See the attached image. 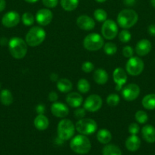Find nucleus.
Segmentation results:
<instances>
[{"label": "nucleus", "mask_w": 155, "mask_h": 155, "mask_svg": "<svg viewBox=\"0 0 155 155\" xmlns=\"http://www.w3.org/2000/svg\"><path fill=\"white\" fill-rule=\"evenodd\" d=\"M9 49L11 55L15 59L25 57L27 52V44L25 40L20 37H13L9 41Z\"/></svg>", "instance_id": "obj_1"}, {"label": "nucleus", "mask_w": 155, "mask_h": 155, "mask_svg": "<svg viewBox=\"0 0 155 155\" xmlns=\"http://www.w3.org/2000/svg\"><path fill=\"white\" fill-rule=\"evenodd\" d=\"M70 148L74 153L86 154L91 151V144L89 139L84 135H78L70 142Z\"/></svg>", "instance_id": "obj_2"}, {"label": "nucleus", "mask_w": 155, "mask_h": 155, "mask_svg": "<svg viewBox=\"0 0 155 155\" xmlns=\"http://www.w3.org/2000/svg\"><path fill=\"white\" fill-rule=\"evenodd\" d=\"M138 20V15L132 9H123L118 14L117 23L123 29H129L133 27Z\"/></svg>", "instance_id": "obj_3"}, {"label": "nucleus", "mask_w": 155, "mask_h": 155, "mask_svg": "<svg viewBox=\"0 0 155 155\" xmlns=\"http://www.w3.org/2000/svg\"><path fill=\"white\" fill-rule=\"evenodd\" d=\"M46 39V31L40 27L35 26L28 30L25 36L27 45L36 47L40 45Z\"/></svg>", "instance_id": "obj_4"}, {"label": "nucleus", "mask_w": 155, "mask_h": 155, "mask_svg": "<svg viewBox=\"0 0 155 155\" xmlns=\"http://www.w3.org/2000/svg\"><path fill=\"white\" fill-rule=\"evenodd\" d=\"M75 131V126L68 119H63L58 124V138L62 141L69 140L73 137Z\"/></svg>", "instance_id": "obj_5"}, {"label": "nucleus", "mask_w": 155, "mask_h": 155, "mask_svg": "<svg viewBox=\"0 0 155 155\" xmlns=\"http://www.w3.org/2000/svg\"><path fill=\"white\" fill-rule=\"evenodd\" d=\"M104 45V40L100 34L96 33H90L85 36L83 41V45L85 49L91 51H98Z\"/></svg>", "instance_id": "obj_6"}, {"label": "nucleus", "mask_w": 155, "mask_h": 155, "mask_svg": "<svg viewBox=\"0 0 155 155\" xmlns=\"http://www.w3.org/2000/svg\"><path fill=\"white\" fill-rule=\"evenodd\" d=\"M75 130L78 133L84 136L92 135L97 131V124L93 119L82 118L76 123Z\"/></svg>", "instance_id": "obj_7"}, {"label": "nucleus", "mask_w": 155, "mask_h": 155, "mask_svg": "<svg viewBox=\"0 0 155 155\" xmlns=\"http://www.w3.org/2000/svg\"><path fill=\"white\" fill-rule=\"evenodd\" d=\"M126 72L131 76H138L144 68V61L138 57H131L126 65Z\"/></svg>", "instance_id": "obj_8"}, {"label": "nucleus", "mask_w": 155, "mask_h": 155, "mask_svg": "<svg viewBox=\"0 0 155 155\" xmlns=\"http://www.w3.org/2000/svg\"><path fill=\"white\" fill-rule=\"evenodd\" d=\"M102 36L108 40H112L118 35V26L112 20H106L101 27Z\"/></svg>", "instance_id": "obj_9"}, {"label": "nucleus", "mask_w": 155, "mask_h": 155, "mask_svg": "<svg viewBox=\"0 0 155 155\" xmlns=\"http://www.w3.org/2000/svg\"><path fill=\"white\" fill-rule=\"evenodd\" d=\"M102 105H103V100L101 97L95 94L89 95L84 102V109L90 112L97 111L101 108Z\"/></svg>", "instance_id": "obj_10"}, {"label": "nucleus", "mask_w": 155, "mask_h": 155, "mask_svg": "<svg viewBox=\"0 0 155 155\" xmlns=\"http://www.w3.org/2000/svg\"><path fill=\"white\" fill-rule=\"evenodd\" d=\"M123 98L127 101H132L136 99L140 95V87L135 83L126 85L122 90Z\"/></svg>", "instance_id": "obj_11"}, {"label": "nucleus", "mask_w": 155, "mask_h": 155, "mask_svg": "<svg viewBox=\"0 0 155 155\" xmlns=\"http://www.w3.org/2000/svg\"><path fill=\"white\" fill-rule=\"evenodd\" d=\"M20 15L15 11H11L3 15L2 18V24L7 28H12L18 25L20 22Z\"/></svg>", "instance_id": "obj_12"}, {"label": "nucleus", "mask_w": 155, "mask_h": 155, "mask_svg": "<svg viewBox=\"0 0 155 155\" xmlns=\"http://www.w3.org/2000/svg\"><path fill=\"white\" fill-rule=\"evenodd\" d=\"M53 18V14L50 9H40L36 14L35 19L36 21L41 26H47L52 22Z\"/></svg>", "instance_id": "obj_13"}, {"label": "nucleus", "mask_w": 155, "mask_h": 155, "mask_svg": "<svg viewBox=\"0 0 155 155\" xmlns=\"http://www.w3.org/2000/svg\"><path fill=\"white\" fill-rule=\"evenodd\" d=\"M113 80L115 83V89L120 91L122 89V86L127 82V74L125 70L121 68H117L114 70L112 74Z\"/></svg>", "instance_id": "obj_14"}, {"label": "nucleus", "mask_w": 155, "mask_h": 155, "mask_svg": "<svg viewBox=\"0 0 155 155\" xmlns=\"http://www.w3.org/2000/svg\"><path fill=\"white\" fill-rule=\"evenodd\" d=\"M76 23H77V25L79 28L83 30H86V31L92 30L95 27L94 20L86 15L79 16L76 21Z\"/></svg>", "instance_id": "obj_15"}, {"label": "nucleus", "mask_w": 155, "mask_h": 155, "mask_svg": "<svg viewBox=\"0 0 155 155\" xmlns=\"http://www.w3.org/2000/svg\"><path fill=\"white\" fill-rule=\"evenodd\" d=\"M51 112L55 117L59 118H64L68 116L69 109L65 104L61 102H53L51 105Z\"/></svg>", "instance_id": "obj_16"}, {"label": "nucleus", "mask_w": 155, "mask_h": 155, "mask_svg": "<svg viewBox=\"0 0 155 155\" xmlns=\"http://www.w3.org/2000/svg\"><path fill=\"white\" fill-rule=\"evenodd\" d=\"M151 42L147 39H141L135 46V51L139 56H145L151 51Z\"/></svg>", "instance_id": "obj_17"}, {"label": "nucleus", "mask_w": 155, "mask_h": 155, "mask_svg": "<svg viewBox=\"0 0 155 155\" xmlns=\"http://www.w3.org/2000/svg\"><path fill=\"white\" fill-rule=\"evenodd\" d=\"M66 102L70 107L77 108L83 103V97L78 92H70L66 96Z\"/></svg>", "instance_id": "obj_18"}, {"label": "nucleus", "mask_w": 155, "mask_h": 155, "mask_svg": "<svg viewBox=\"0 0 155 155\" xmlns=\"http://www.w3.org/2000/svg\"><path fill=\"white\" fill-rule=\"evenodd\" d=\"M142 137L147 143L155 142V128L151 125H145L141 129Z\"/></svg>", "instance_id": "obj_19"}, {"label": "nucleus", "mask_w": 155, "mask_h": 155, "mask_svg": "<svg viewBox=\"0 0 155 155\" xmlns=\"http://www.w3.org/2000/svg\"><path fill=\"white\" fill-rule=\"evenodd\" d=\"M141 146V140L136 135H131L126 141V148L129 151H136Z\"/></svg>", "instance_id": "obj_20"}, {"label": "nucleus", "mask_w": 155, "mask_h": 155, "mask_svg": "<svg viewBox=\"0 0 155 155\" xmlns=\"http://www.w3.org/2000/svg\"><path fill=\"white\" fill-rule=\"evenodd\" d=\"M94 80L98 85H104L109 80V75L104 69L99 68L94 72Z\"/></svg>", "instance_id": "obj_21"}, {"label": "nucleus", "mask_w": 155, "mask_h": 155, "mask_svg": "<svg viewBox=\"0 0 155 155\" xmlns=\"http://www.w3.org/2000/svg\"><path fill=\"white\" fill-rule=\"evenodd\" d=\"M49 119L44 114H38L33 120V125L38 130L43 131L49 127Z\"/></svg>", "instance_id": "obj_22"}, {"label": "nucleus", "mask_w": 155, "mask_h": 155, "mask_svg": "<svg viewBox=\"0 0 155 155\" xmlns=\"http://www.w3.org/2000/svg\"><path fill=\"white\" fill-rule=\"evenodd\" d=\"M56 87L58 90L60 91L62 93H67L72 89V83L68 79L61 78L57 81Z\"/></svg>", "instance_id": "obj_23"}, {"label": "nucleus", "mask_w": 155, "mask_h": 155, "mask_svg": "<svg viewBox=\"0 0 155 155\" xmlns=\"http://www.w3.org/2000/svg\"><path fill=\"white\" fill-rule=\"evenodd\" d=\"M97 139L100 143L106 145L112 140V134L109 130H106V129H102L97 132Z\"/></svg>", "instance_id": "obj_24"}, {"label": "nucleus", "mask_w": 155, "mask_h": 155, "mask_svg": "<svg viewBox=\"0 0 155 155\" xmlns=\"http://www.w3.org/2000/svg\"><path fill=\"white\" fill-rule=\"evenodd\" d=\"M142 106L147 110L155 109V94H148L143 98Z\"/></svg>", "instance_id": "obj_25"}, {"label": "nucleus", "mask_w": 155, "mask_h": 155, "mask_svg": "<svg viewBox=\"0 0 155 155\" xmlns=\"http://www.w3.org/2000/svg\"><path fill=\"white\" fill-rule=\"evenodd\" d=\"M0 101L2 104L9 106L13 103V95L9 89H2L0 92Z\"/></svg>", "instance_id": "obj_26"}, {"label": "nucleus", "mask_w": 155, "mask_h": 155, "mask_svg": "<svg viewBox=\"0 0 155 155\" xmlns=\"http://www.w3.org/2000/svg\"><path fill=\"white\" fill-rule=\"evenodd\" d=\"M79 0H60L62 8L66 12H72L78 6Z\"/></svg>", "instance_id": "obj_27"}, {"label": "nucleus", "mask_w": 155, "mask_h": 155, "mask_svg": "<svg viewBox=\"0 0 155 155\" xmlns=\"http://www.w3.org/2000/svg\"><path fill=\"white\" fill-rule=\"evenodd\" d=\"M103 155H122V151L116 145L106 144L103 148Z\"/></svg>", "instance_id": "obj_28"}, {"label": "nucleus", "mask_w": 155, "mask_h": 155, "mask_svg": "<svg viewBox=\"0 0 155 155\" xmlns=\"http://www.w3.org/2000/svg\"><path fill=\"white\" fill-rule=\"evenodd\" d=\"M77 88L79 92L81 93H87L90 91L91 85H90L89 82L85 79H80L78 82Z\"/></svg>", "instance_id": "obj_29"}, {"label": "nucleus", "mask_w": 155, "mask_h": 155, "mask_svg": "<svg viewBox=\"0 0 155 155\" xmlns=\"http://www.w3.org/2000/svg\"><path fill=\"white\" fill-rule=\"evenodd\" d=\"M103 51L107 55H113L117 51V46L113 42H106L103 45Z\"/></svg>", "instance_id": "obj_30"}, {"label": "nucleus", "mask_w": 155, "mask_h": 155, "mask_svg": "<svg viewBox=\"0 0 155 155\" xmlns=\"http://www.w3.org/2000/svg\"><path fill=\"white\" fill-rule=\"evenodd\" d=\"M94 17L99 22H104L106 20H107V13L103 9L97 8L94 11Z\"/></svg>", "instance_id": "obj_31"}, {"label": "nucleus", "mask_w": 155, "mask_h": 155, "mask_svg": "<svg viewBox=\"0 0 155 155\" xmlns=\"http://www.w3.org/2000/svg\"><path fill=\"white\" fill-rule=\"evenodd\" d=\"M35 20L36 19H35L34 16L30 12H25L23 14L22 17H21V21L25 26L33 25Z\"/></svg>", "instance_id": "obj_32"}, {"label": "nucleus", "mask_w": 155, "mask_h": 155, "mask_svg": "<svg viewBox=\"0 0 155 155\" xmlns=\"http://www.w3.org/2000/svg\"><path fill=\"white\" fill-rule=\"evenodd\" d=\"M120 98L119 95L115 93H112L109 95L106 98V104L110 107H115L119 103Z\"/></svg>", "instance_id": "obj_33"}, {"label": "nucleus", "mask_w": 155, "mask_h": 155, "mask_svg": "<svg viewBox=\"0 0 155 155\" xmlns=\"http://www.w3.org/2000/svg\"><path fill=\"white\" fill-rule=\"evenodd\" d=\"M135 118L137 122L141 124H144L147 123V120H148V116H147V113L144 110H138L135 113Z\"/></svg>", "instance_id": "obj_34"}, {"label": "nucleus", "mask_w": 155, "mask_h": 155, "mask_svg": "<svg viewBox=\"0 0 155 155\" xmlns=\"http://www.w3.org/2000/svg\"><path fill=\"white\" fill-rule=\"evenodd\" d=\"M131 38H132V35L127 29H124L119 33V39L123 43L129 42L131 40Z\"/></svg>", "instance_id": "obj_35"}, {"label": "nucleus", "mask_w": 155, "mask_h": 155, "mask_svg": "<svg viewBox=\"0 0 155 155\" xmlns=\"http://www.w3.org/2000/svg\"><path fill=\"white\" fill-rule=\"evenodd\" d=\"M81 70L84 73H91L94 70V65L92 62L91 61H85L84 63L82 64Z\"/></svg>", "instance_id": "obj_36"}, {"label": "nucleus", "mask_w": 155, "mask_h": 155, "mask_svg": "<svg viewBox=\"0 0 155 155\" xmlns=\"http://www.w3.org/2000/svg\"><path fill=\"white\" fill-rule=\"evenodd\" d=\"M74 115L77 119H82L86 115V110L84 109V107H77L76 110H74Z\"/></svg>", "instance_id": "obj_37"}, {"label": "nucleus", "mask_w": 155, "mask_h": 155, "mask_svg": "<svg viewBox=\"0 0 155 155\" xmlns=\"http://www.w3.org/2000/svg\"><path fill=\"white\" fill-rule=\"evenodd\" d=\"M134 54V50L130 45H126L122 49V54L125 58H130L131 57L133 56Z\"/></svg>", "instance_id": "obj_38"}, {"label": "nucleus", "mask_w": 155, "mask_h": 155, "mask_svg": "<svg viewBox=\"0 0 155 155\" xmlns=\"http://www.w3.org/2000/svg\"><path fill=\"white\" fill-rule=\"evenodd\" d=\"M42 2L45 7L49 8H53L57 6L59 0H42Z\"/></svg>", "instance_id": "obj_39"}, {"label": "nucleus", "mask_w": 155, "mask_h": 155, "mask_svg": "<svg viewBox=\"0 0 155 155\" xmlns=\"http://www.w3.org/2000/svg\"><path fill=\"white\" fill-rule=\"evenodd\" d=\"M139 126L135 123H132L129 126V132L131 135H137L139 133Z\"/></svg>", "instance_id": "obj_40"}, {"label": "nucleus", "mask_w": 155, "mask_h": 155, "mask_svg": "<svg viewBox=\"0 0 155 155\" xmlns=\"http://www.w3.org/2000/svg\"><path fill=\"white\" fill-rule=\"evenodd\" d=\"M48 98L49 100H50L51 102H56V101H57L58 98H59V96H58V94L56 93V92H54V91H52V92H50V94H49L48 95Z\"/></svg>", "instance_id": "obj_41"}, {"label": "nucleus", "mask_w": 155, "mask_h": 155, "mask_svg": "<svg viewBox=\"0 0 155 155\" xmlns=\"http://www.w3.org/2000/svg\"><path fill=\"white\" fill-rule=\"evenodd\" d=\"M45 106L42 104H38L36 107V111L38 114H43L44 112H45Z\"/></svg>", "instance_id": "obj_42"}, {"label": "nucleus", "mask_w": 155, "mask_h": 155, "mask_svg": "<svg viewBox=\"0 0 155 155\" xmlns=\"http://www.w3.org/2000/svg\"><path fill=\"white\" fill-rule=\"evenodd\" d=\"M147 32L152 36H155V24H150L147 27Z\"/></svg>", "instance_id": "obj_43"}, {"label": "nucleus", "mask_w": 155, "mask_h": 155, "mask_svg": "<svg viewBox=\"0 0 155 155\" xmlns=\"http://www.w3.org/2000/svg\"><path fill=\"white\" fill-rule=\"evenodd\" d=\"M136 0H123V3L126 6L128 7H131V6H133L135 5Z\"/></svg>", "instance_id": "obj_44"}, {"label": "nucleus", "mask_w": 155, "mask_h": 155, "mask_svg": "<svg viewBox=\"0 0 155 155\" xmlns=\"http://www.w3.org/2000/svg\"><path fill=\"white\" fill-rule=\"evenodd\" d=\"M6 7L5 0H0V12H3Z\"/></svg>", "instance_id": "obj_45"}, {"label": "nucleus", "mask_w": 155, "mask_h": 155, "mask_svg": "<svg viewBox=\"0 0 155 155\" xmlns=\"http://www.w3.org/2000/svg\"><path fill=\"white\" fill-rule=\"evenodd\" d=\"M50 80H51L52 81H53V82L58 81V75H57V74H55V73L52 74L51 75H50Z\"/></svg>", "instance_id": "obj_46"}, {"label": "nucleus", "mask_w": 155, "mask_h": 155, "mask_svg": "<svg viewBox=\"0 0 155 155\" xmlns=\"http://www.w3.org/2000/svg\"><path fill=\"white\" fill-rule=\"evenodd\" d=\"M7 42H8L7 39H6L5 38H2V39H0V44H1V45H5Z\"/></svg>", "instance_id": "obj_47"}, {"label": "nucleus", "mask_w": 155, "mask_h": 155, "mask_svg": "<svg viewBox=\"0 0 155 155\" xmlns=\"http://www.w3.org/2000/svg\"><path fill=\"white\" fill-rule=\"evenodd\" d=\"M26 2H28V3H35L36 2H38L39 0H24Z\"/></svg>", "instance_id": "obj_48"}, {"label": "nucleus", "mask_w": 155, "mask_h": 155, "mask_svg": "<svg viewBox=\"0 0 155 155\" xmlns=\"http://www.w3.org/2000/svg\"><path fill=\"white\" fill-rule=\"evenodd\" d=\"M150 3H151L152 6L153 8H155V0H150Z\"/></svg>", "instance_id": "obj_49"}, {"label": "nucleus", "mask_w": 155, "mask_h": 155, "mask_svg": "<svg viewBox=\"0 0 155 155\" xmlns=\"http://www.w3.org/2000/svg\"><path fill=\"white\" fill-rule=\"evenodd\" d=\"M95 1L99 3H103V2H105L106 1H107V0H95Z\"/></svg>", "instance_id": "obj_50"}, {"label": "nucleus", "mask_w": 155, "mask_h": 155, "mask_svg": "<svg viewBox=\"0 0 155 155\" xmlns=\"http://www.w3.org/2000/svg\"><path fill=\"white\" fill-rule=\"evenodd\" d=\"M0 88H1V83H0Z\"/></svg>", "instance_id": "obj_51"}]
</instances>
